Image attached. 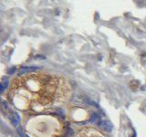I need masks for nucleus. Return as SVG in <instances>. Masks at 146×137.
Masks as SVG:
<instances>
[{
	"label": "nucleus",
	"mask_w": 146,
	"mask_h": 137,
	"mask_svg": "<svg viewBox=\"0 0 146 137\" xmlns=\"http://www.w3.org/2000/svg\"><path fill=\"white\" fill-rule=\"evenodd\" d=\"M98 126L106 132H111L112 130V124L109 121H99Z\"/></svg>",
	"instance_id": "f257e3e1"
},
{
	"label": "nucleus",
	"mask_w": 146,
	"mask_h": 137,
	"mask_svg": "<svg viewBox=\"0 0 146 137\" xmlns=\"http://www.w3.org/2000/svg\"><path fill=\"white\" fill-rule=\"evenodd\" d=\"M75 137H103L100 133L99 132H80V133H78Z\"/></svg>",
	"instance_id": "f03ea898"
},
{
	"label": "nucleus",
	"mask_w": 146,
	"mask_h": 137,
	"mask_svg": "<svg viewBox=\"0 0 146 137\" xmlns=\"http://www.w3.org/2000/svg\"><path fill=\"white\" fill-rule=\"evenodd\" d=\"M10 121H11L13 125L18 126V123H19V121H20V118H19L18 113H12L11 116H10Z\"/></svg>",
	"instance_id": "7ed1b4c3"
},
{
	"label": "nucleus",
	"mask_w": 146,
	"mask_h": 137,
	"mask_svg": "<svg viewBox=\"0 0 146 137\" xmlns=\"http://www.w3.org/2000/svg\"><path fill=\"white\" fill-rule=\"evenodd\" d=\"M35 70H37L36 67H23V68H21V70L19 71L18 75L20 76V75H23L25 73H28V72H30V71H35Z\"/></svg>",
	"instance_id": "20e7f679"
},
{
	"label": "nucleus",
	"mask_w": 146,
	"mask_h": 137,
	"mask_svg": "<svg viewBox=\"0 0 146 137\" xmlns=\"http://www.w3.org/2000/svg\"><path fill=\"white\" fill-rule=\"evenodd\" d=\"M7 83H8V80H7V79L6 78H3V80H2V82L0 84V88H1V92H3L5 89H6V87H7Z\"/></svg>",
	"instance_id": "39448f33"
},
{
	"label": "nucleus",
	"mask_w": 146,
	"mask_h": 137,
	"mask_svg": "<svg viewBox=\"0 0 146 137\" xmlns=\"http://www.w3.org/2000/svg\"><path fill=\"white\" fill-rule=\"evenodd\" d=\"M97 119H98V116H97V114H93L92 118L90 119V122H91V123H93V122H95V121H96Z\"/></svg>",
	"instance_id": "423d86ee"
},
{
	"label": "nucleus",
	"mask_w": 146,
	"mask_h": 137,
	"mask_svg": "<svg viewBox=\"0 0 146 137\" xmlns=\"http://www.w3.org/2000/svg\"><path fill=\"white\" fill-rule=\"evenodd\" d=\"M18 133L20 134V136H21V137H24L23 132H22V130H21V128H18Z\"/></svg>",
	"instance_id": "0eeeda50"
},
{
	"label": "nucleus",
	"mask_w": 146,
	"mask_h": 137,
	"mask_svg": "<svg viewBox=\"0 0 146 137\" xmlns=\"http://www.w3.org/2000/svg\"><path fill=\"white\" fill-rule=\"evenodd\" d=\"M14 71H16V68H11V69L8 71V74H12Z\"/></svg>",
	"instance_id": "6e6552de"
}]
</instances>
